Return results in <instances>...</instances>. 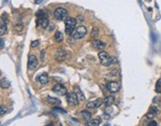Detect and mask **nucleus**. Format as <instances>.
<instances>
[{
	"label": "nucleus",
	"instance_id": "5",
	"mask_svg": "<svg viewBox=\"0 0 161 126\" xmlns=\"http://www.w3.org/2000/svg\"><path fill=\"white\" fill-rule=\"evenodd\" d=\"M54 93L58 94V95H65L67 93V89L64 86H62L61 84H57L56 86H54V88L52 89Z\"/></svg>",
	"mask_w": 161,
	"mask_h": 126
},
{
	"label": "nucleus",
	"instance_id": "6",
	"mask_svg": "<svg viewBox=\"0 0 161 126\" xmlns=\"http://www.w3.org/2000/svg\"><path fill=\"white\" fill-rule=\"evenodd\" d=\"M37 66H38L37 57L34 55H30L28 59V69L30 70V71H34V70H36Z\"/></svg>",
	"mask_w": 161,
	"mask_h": 126
},
{
	"label": "nucleus",
	"instance_id": "14",
	"mask_svg": "<svg viewBox=\"0 0 161 126\" xmlns=\"http://www.w3.org/2000/svg\"><path fill=\"white\" fill-rule=\"evenodd\" d=\"M38 81H39L41 84H43V86L47 84V82H49V76H47V74L44 72V74H40V76L38 77Z\"/></svg>",
	"mask_w": 161,
	"mask_h": 126
},
{
	"label": "nucleus",
	"instance_id": "16",
	"mask_svg": "<svg viewBox=\"0 0 161 126\" xmlns=\"http://www.w3.org/2000/svg\"><path fill=\"white\" fill-rule=\"evenodd\" d=\"M158 113V109L156 107H154V106H152V107L150 108V110H149V112L147 113V117L148 118H152V117H154V116L157 114Z\"/></svg>",
	"mask_w": 161,
	"mask_h": 126
},
{
	"label": "nucleus",
	"instance_id": "12",
	"mask_svg": "<svg viewBox=\"0 0 161 126\" xmlns=\"http://www.w3.org/2000/svg\"><path fill=\"white\" fill-rule=\"evenodd\" d=\"M102 103H103L102 99H101V98H97V99H95V100L88 101V102L86 103V107H88V108H97V107H99V106Z\"/></svg>",
	"mask_w": 161,
	"mask_h": 126
},
{
	"label": "nucleus",
	"instance_id": "21",
	"mask_svg": "<svg viewBox=\"0 0 161 126\" xmlns=\"http://www.w3.org/2000/svg\"><path fill=\"white\" fill-rule=\"evenodd\" d=\"M75 89H76V94H77L78 98H80L81 100H84V99H85V96H84V94L81 93L80 89H79L78 88H75Z\"/></svg>",
	"mask_w": 161,
	"mask_h": 126
},
{
	"label": "nucleus",
	"instance_id": "3",
	"mask_svg": "<svg viewBox=\"0 0 161 126\" xmlns=\"http://www.w3.org/2000/svg\"><path fill=\"white\" fill-rule=\"evenodd\" d=\"M76 22H77V20L75 18H72V17H68V18H66L64 20V23H65V32L67 35H71V33L75 29Z\"/></svg>",
	"mask_w": 161,
	"mask_h": 126
},
{
	"label": "nucleus",
	"instance_id": "26",
	"mask_svg": "<svg viewBox=\"0 0 161 126\" xmlns=\"http://www.w3.org/2000/svg\"><path fill=\"white\" fill-rule=\"evenodd\" d=\"M6 110H7V108L5 105H0V116L3 115L4 113H6Z\"/></svg>",
	"mask_w": 161,
	"mask_h": 126
},
{
	"label": "nucleus",
	"instance_id": "9",
	"mask_svg": "<svg viewBox=\"0 0 161 126\" xmlns=\"http://www.w3.org/2000/svg\"><path fill=\"white\" fill-rule=\"evenodd\" d=\"M37 25L40 26V27H42V28H44V29L47 28V26H49V20H47V16L43 15V16H41V17H38V19H37Z\"/></svg>",
	"mask_w": 161,
	"mask_h": 126
},
{
	"label": "nucleus",
	"instance_id": "17",
	"mask_svg": "<svg viewBox=\"0 0 161 126\" xmlns=\"http://www.w3.org/2000/svg\"><path fill=\"white\" fill-rule=\"evenodd\" d=\"M47 101L50 103H52V105H58L61 104V100L56 97H52V96H47Z\"/></svg>",
	"mask_w": 161,
	"mask_h": 126
},
{
	"label": "nucleus",
	"instance_id": "11",
	"mask_svg": "<svg viewBox=\"0 0 161 126\" xmlns=\"http://www.w3.org/2000/svg\"><path fill=\"white\" fill-rule=\"evenodd\" d=\"M54 58H56L57 62H62V61H64L67 58V53L63 49H58L57 52L56 53Z\"/></svg>",
	"mask_w": 161,
	"mask_h": 126
},
{
	"label": "nucleus",
	"instance_id": "24",
	"mask_svg": "<svg viewBox=\"0 0 161 126\" xmlns=\"http://www.w3.org/2000/svg\"><path fill=\"white\" fill-rule=\"evenodd\" d=\"M14 29H15L16 32H21L23 30V24H16Z\"/></svg>",
	"mask_w": 161,
	"mask_h": 126
},
{
	"label": "nucleus",
	"instance_id": "29",
	"mask_svg": "<svg viewBox=\"0 0 161 126\" xmlns=\"http://www.w3.org/2000/svg\"><path fill=\"white\" fill-rule=\"evenodd\" d=\"M3 46H4V41L2 40L1 38H0V50H1L2 48H3Z\"/></svg>",
	"mask_w": 161,
	"mask_h": 126
},
{
	"label": "nucleus",
	"instance_id": "18",
	"mask_svg": "<svg viewBox=\"0 0 161 126\" xmlns=\"http://www.w3.org/2000/svg\"><path fill=\"white\" fill-rule=\"evenodd\" d=\"M10 81H8V79H1V81H0V86H1L2 88H10Z\"/></svg>",
	"mask_w": 161,
	"mask_h": 126
},
{
	"label": "nucleus",
	"instance_id": "20",
	"mask_svg": "<svg viewBox=\"0 0 161 126\" xmlns=\"http://www.w3.org/2000/svg\"><path fill=\"white\" fill-rule=\"evenodd\" d=\"M101 123L100 119H92L89 120V122H87V125H92V126H97Z\"/></svg>",
	"mask_w": 161,
	"mask_h": 126
},
{
	"label": "nucleus",
	"instance_id": "1",
	"mask_svg": "<svg viewBox=\"0 0 161 126\" xmlns=\"http://www.w3.org/2000/svg\"><path fill=\"white\" fill-rule=\"evenodd\" d=\"M98 57H99L101 64L105 67H110L114 63V59L107 52H104V51H100L99 54H98Z\"/></svg>",
	"mask_w": 161,
	"mask_h": 126
},
{
	"label": "nucleus",
	"instance_id": "4",
	"mask_svg": "<svg viewBox=\"0 0 161 126\" xmlns=\"http://www.w3.org/2000/svg\"><path fill=\"white\" fill-rule=\"evenodd\" d=\"M54 16L56 20L63 21L67 18V11L64 8H62V7H58V8H56V10H54Z\"/></svg>",
	"mask_w": 161,
	"mask_h": 126
},
{
	"label": "nucleus",
	"instance_id": "30",
	"mask_svg": "<svg viewBox=\"0 0 161 126\" xmlns=\"http://www.w3.org/2000/svg\"><path fill=\"white\" fill-rule=\"evenodd\" d=\"M148 125H149V126H156V125H157V123H156L155 121H151V122L148 123Z\"/></svg>",
	"mask_w": 161,
	"mask_h": 126
},
{
	"label": "nucleus",
	"instance_id": "19",
	"mask_svg": "<svg viewBox=\"0 0 161 126\" xmlns=\"http://www.w3.org/2000/svg\"><path fill=\"white\" fill-rule=\"evenodd\" d=\"M54 40H56V42H61L62 40H63V35H62L61 32H57L54 34Z\"/></svg>",
	"mask_w": 161,
	"mask_h": 126
},
{
	"label": "nucleus",
	"instance_id": "8",
	"mask_svg": "<svg viewBox=\"0 0 161 126\" xmlns=\"http://www.w3.org/2000/svg\"><path fill=\"white\" fill-rule=\"evenodd\" d=\"M5 17V14L2 15V17L0 18V36L4 35L7 32V29H8V26H7V18H4Z\"/></svg>",
	"mask_w": 161,
	"mask_h": 126
},
{
	"label": "nucleus",
	"instance_id": "10",
	"mask_svg": "<svg viewBox=\"0 0 161 126\" xmlns=\"http://www.w3.org/2000/svg\"><path fill=\"white\" fill-rule=\"evenodd\" d=\"M107 88H108V90L112 93H118L120 89V84H118L117 81H110V82H108V84H107Z\"/></svg>",
	"mask_w": 161,
	"mask_h": 126
},
{
	"label": "nucleus",
	"instance_id": "25",
	"mask_svg": "<svg viewBox=\"0 0 161 126\" xmlns=\"http://www.w3.org/2000/svg\"><path fill=\"white\" fill-rule=\"evenodd\" d=\"M155 90L157 91V93H160L161 91V79H159V81H157V84H156Z\"/></svg>",
	"mask_w": 161,
	"mask_h": 126
},
{
	"label": "nucleus",
	"instance_id": "13",
	"mask_svg": "<svg viewBox=\"0 0 161 126\" xmlns=\"http://www.w3.org/2000/svg\"><path fill=\"white\" fill-rule=\"evenodd\" d=\"M105 43L102 42L101 40H98V39H95V40L92 41V47L94 48L95 50H98V51H101L103 50L105 48Z\"/></svg>",
	"mask_w": 161,
	"mask_h": 126
},
{
	"label": "nucleus",
	"instance_id": "7",
	"mask_svg": "<svg viewBox=\"0 0 161 126\" xmlns=\"http://www.w3.org/2000/svg\"><path fill=\"white\" fill-rule=\"evenodd\" d=\"M66 100L70 105H77V104L79 103V98H78L77 94H76L75 93H70L67 94Z\"/></svg>",
	"mask_w": 161,
	"mask_h": 126
},
{
	"label": "nucleus",
	"instance_id": "23",
	"mask_svg": "<svg viewBox=\"0 0 161 126\" xmlns=\"http://www.w3.org/2000/svg\"><path fill=\"white\" fill-rule=\"evenodd\" d=\"M98 34H99V29H98L97 27H94L92 30V32H91V37L92 38H95L98 36Z\"/></svg>",
	"mask_w": 161,
	"mask_h": 126
},
{
	"label": "nucleus",
	"instance_id": "22",
	"mask_svg": "<svg viewBox=\"0 0 161 126\" xmlns=\"http://www.w3.org/2000/svg\"><path fill=\"white\" fill-rule=\"evenodd\" d=\"M82 116L84 118H85L86 120H90V118H91V113L89 112V111H86V110H84V111H82Z\"/></svg>",
	"mask_w": 161,
	"mask_h": 126
},
{
	"label": "nucleus",
	"instance_id": "28",
	"mask_svg": "<svg viewBox=\"0 0 161 126\" xmlns=\"http://www.w3.org/2000/svg\"><path fill=\"white\" fill-rule=\"evenodd\" d=\"M39 44H40V43H39V41H33V42H32V44H31V47H32V48H35V47H38V46H39Z\"/></svg>",
	"mask_w": 161,
	"mask_h": 126
},
{
	"label": "nucleus",
	"instance_id": "27",
	"mask_svg": "<svg viewBox=\"0 0 161 126\" xmlns=\"http://www.w3.org/2000/svg\"><path fill=\"white\" fill-rule=\"evenodd\" d=\"M119 72H120L119 70H114V71H112L111 72H110L109 76H111V77H117V76H119Z\"/></svg>",
	"mask_w": 161,
	"mask_h": 126
},
{
	"label": "nucleus",
	"instance_id": "15",
	"mask_svg": "<svg viewBox=\"0 0 161 126\" xmlns=\"http://www.w3.org/2000/svg\"><path fill=\"white\" fill-rule=\"evenodd\" d=\"M114 102H115V97L113 95L106 96L104 98V100H103V103H104V105L106 106H111Z\"/></svg>",
	"mask_w": 161,
	"mask_h": 126
},
{
	"label": "nucleus",
	"instance_id": "2",
	"mask_svg": "<svg viewBox=\"0 0 161 126\" xmlns=\"http://www.w3.org/2000/svg\"><path fill=\"white\" fill-rule=\"evenodd\" d=\"M86 34H87V28L83 25H80V26H78V27H75L73 32L71 33V36H72L75 40H78V39H82L85 37Z\"/></svg>",
	"mask_w": 161,
	"mask_h": 126
}]
</instances>
